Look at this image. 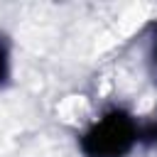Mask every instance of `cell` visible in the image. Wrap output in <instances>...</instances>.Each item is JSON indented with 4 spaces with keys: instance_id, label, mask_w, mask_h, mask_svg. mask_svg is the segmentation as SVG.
Listing matches in <instances>:
<instances>
[{
    "instance_id": "obj_1",
    "label": "cell",
    "mask_w": 157,
    "mask_h": 157,
    "mask_svg": "<svg viewBox=\"0 0 157 157\" xmlns=\"http://www.w3.org/2000/svg\"><path fill=\"white\" fill-rule=\"evenodd\" d=\"M135 137L137 130L132 118L113 110L83 135V152L88 157H123L132 147Z\"/></svg>"
},
{
    "instance_id": "obj_2",
    "label": "cell",
    "mask_w": 157,
    "mask_h": 157,
    "mask_svg": "<svg viewBox=\"0 0 157 157\" xmlns=\"http://www.w3.org/2000/svg\"><path fill=\"white\" fill-rule=\"evenodd\" d=\"M5 76H7V49L0 42V83L5 81Z\"/></svg>"
},
{
    "instance_id": "obj_3",
    "label": "cell",
    "mask_w": 157,
    "mask_h": 157,
    "mask_svg": "<svg viewBox=\"0 0 157 157\" xmlns=\"http://www.w3.org/2000/svg\"><path fill=\"white\" fill-rule=\"evenodd\" d=\"M155 61H157V39H155Z\"/></svg>"
}]
</instances>
